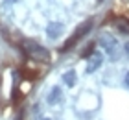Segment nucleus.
<instances>
[{
    "label": "nucleus",
    "instance_id": "nucleus-1",
    "mask_svg": "<svg viewBox=\"0 0 129 120\" xmlns=\"http://www.w3.org/2000/svg\"><path fill=\"white\" fill-rule=\"evenodd\" d=\"M24 52L28 54V57L35 59V61H44V63L50 61V52L35 41H24Z\"/></svg>",
    "mask_w": 129,
    "mask_h": 120
},
{
    "label": "nucleus",
    "instance_id": "nucleus-2",
    "mask_svg": "<svg viewBox=\"0 0 129 120\" xmlns=\"http://www.w3.org/2000/svg\"><path fill=\"white\" fill-rule=\"evenodd\" d=\"M92 30V20H85L83 24H79L78 28H76V32H74V35H70V37L67 39V43H64L63 46H61V52H68L70 48H74L76 44L79 43L81 39L85 37L87 33H89Z\"/></svg>",
    "mask_w": 129,
    "mask_h": 120
},
{
    "label": "nucleus",
    "instance_id": "nucleus-3",
    "mask_svg": "<svg viewBox=\"0 0 129 120\" xmlns=\"http://www.w3.org/2000/svg\"><path fill=\"white\" fill-rule=\"evenodd\" d=\"M102 63H103V56H102V52H92L89 57H87V72L89 74H92V72H96L100 67H102Z\"/></svg>",
    "mask_w": 129,
    "mask_h": 120
},
{
    "label": "nucleus",
    "instance_id": "nucleus-4",
    "mask_svg": "<svg viewBox=\"0 0 129 120\" xmlns=\"http://www.w3.org/2000/svg\"><path fill=\"white\" fill-rule=\"evenodd\" d=\"M61 33H63V24H59V22H52L46 26V35L50 39H57Z\"/></svg>",
    "mask_w": 129,
    "mask_h": 120
},
{
    "label": "nucleus",
    "instance_id": "nucleus-5",
    "mask_svg": "<svg viewBox=\"0 0 129 120\" xmlns=\"http://www.w3.org/2000/svg\"><path fill=\"white\" fill-rule=\"evenodd\" d=\"M63 81L67 83L68 87H72L74 83H76V72H74V70H67V72L63 74Z\"/></svg>",
    "mask_w": 129,
    "mask_h": 120
},
{
    "label": "nucleus",
    "instance_id": "nucleus-6",
    "mask_svg": "<svg viewBox=\"0 0 129 120\" xmlns=\"http://www.w3.org/2000/svg\"><path fill=\"white\" fill-rule=\"evenodd\" d=\"M59 98H61V89L54 87L52 92H50V96H48V102H50V104H55V102H59Z\"/></svg>",
    "mask_w": 129,
    "mask_h": 120
},
{
    "label": "nucleus",
    "instance_id": "nucleus-7",
    "mask_svg": "<svg viewBox=\"0 0 129 120\" xmlns=\"http://www.w3.org/2000/svg\"><path fill=\"white\" fill-rule=\"evenodd\" d=\"M102 43H103V46L107 48L109 52H113V50H114V41L111 39V37H107V35H103V37H102Z\"/></svg>",
    "mask_w": 129,
    "mask_h": 120
},
{
    "label": "nucleus",
    "instance_id": "nucleus-8",
    "mask_svg": "<svg viewBox=\"0 0 129 120\" xmlns=\"http://www.w3.org/2000/svg\"><path fill=\"white\" fill-rule=\"evenodd\" d=\"M92 52H94V43H92V44H90L89 48H85V50L81 52V57H83V59H87V57H89Z\"/></svg>",
    "mask_w": 129,
    "mask_h": 120
},
{
    "label": "nucleus",
    "instance_id": "nucleus-9",
    "mask_svg": "<svg viewBox=\"0 0 129 120\" xmlns=\"http://www.w3.org/2000/svg\"><path fill=\"white\" fill-rule=\"evenodd\" d=\"M125 85H129V72L125 74Z\"/></svg>",
    "mask_w": 129,
    "mask_h": 120
},
{
    "label": "nucleus",
    "instance_id": "nucleus-10",
    "mask_svg": "<svg viewBox=\"0 0 129 120\" xmlns=\"http://www.w3.org/2000/svg\"><path fill=\"white\" fill-rule=\"evenodd\" d=\"M125 50H127V52H129V43H127V44H125Z\"/></svg>",
    "mask_w": 129,
    "mask_h": 120
},
{
    "label": "nucleus",
    "instance_id": "nucleus-11",
    "mask_svg": "<svg viewBox=\"0 0 129 120\" xmlns=\"http://www.w3.org/2000/svg\"><path fill=\"white\" fill-rule=\"evenodd\" d=\"M96 2H103V0H96Z\"/></svg>",
    "mask_w": 129,
    "mask_h": 120
}]
</instances>
